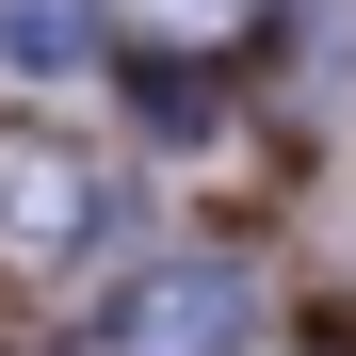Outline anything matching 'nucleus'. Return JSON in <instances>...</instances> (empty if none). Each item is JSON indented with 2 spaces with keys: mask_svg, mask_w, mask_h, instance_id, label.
Returning <instances> with one entry per match:
<instances>
[{
  "mask_svg": "<svg viewBox=\"0 0 356 356\" xmlns=\"http://www.w3.org/2000/svg\"><path fill=\"white\" fill-rule=\"evenodd\" d=\"M0 243H17V259L97 243V162H81V146H49V130H0Z\"/></svg>",
  "mask_w": 356,
  "mask_h": 356,
  "instance_id": "1",
  "label": "nucleus"
},
{
  "mask_svg": "<svg viewBox=\"0 0 356 356\" xmlns=\"http://www.w3.org/2000/svg\"><path fill=\"white\" fill-rule=\"evenodd\" d=\"M259 340V291L227 259H178L162 291H130V324H113V356H243Z\"/></svg>",
  "mask_w": 356,
  "mask_h": 356,
  "instance_id": "2",
  "label": "nucleus"
},
{
  "mask_svg": "<svg viewBox=\"0 0 356 356\" xmlns=\"http://www.w3.org/2000/svg\"><path fill=\"white\" fill-rule=\"evenodd\" d=\"M97 65V0H0V81H65Z\"/></svg>",
  "mask_w": 356,
  "mask_h": 356,
  "instance_id": "3",
  "label": "nucleus"
},
{
  "mask_svg": "<svg viewBox=\"0 0 356 356\" xmlns=\"http://www.w3.org/2000/svg\"><path fill=\"white\" fill-rule=\"evenodd\" d=\"M275 17V0H113V33H146V49H178V65H195V49H243Z\"/></svg>",
  "mask_w": 356,
  "mask_h": 356,
  "instance_id": "4",
  "label": "nucleus"
}]
</instances>
